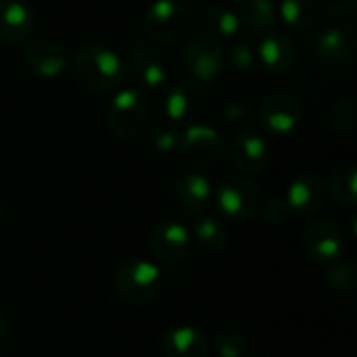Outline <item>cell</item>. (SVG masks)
<instances>
[{
  "label": "cell",
  "mask_w": 357,
  "mask_h": 357,
  "mask_svg": "<svg viewBox=\"0 0 357 357\" xmlns=\"http://www.w3.org/2000/svg\"><path fill=\"white\" fill-rule=\"evenodd\" d=\"M126 52L130 59V67L138 86L146 92L161 88L167 82V63L163 54L142 38H130L126 44Z\"/></svg>",
  "instance_id": "ba28073f"
},
{
  "label": "cell",
  "mask_w": 357,
  "mask_h": 357,
  "mask_svg": "<svg viewBox=\"0 0 357 357\" xmlns=\"http://www.w3.org/2000/svg\"><path fill=\"white\" fill-rule=\"evenodd\" d=\"M259 213H261V218H264L268 224L280 226V224H284L287 218L291 215V209H289V205H287L284 199H270V201H266V203L261 205Z\"/></svg>",
  "instance_id": "1f68e13d"
},
{
  "label": "cell",
  "mask_w": 357,
  "mask_h": 357,
  "mask_svg": "<svg viewBox=\"0 0 357 357\" xmlns=\"http://www.w3.org/2000/svg\"><path fill=\"white\" fill-rule=\"evenodd\" d=\"M280 15L295 31H305L316 23V6L312 0H282Z\"/></svg>",
  "instance_id": "484cf974"
},
{
  "label": "cell",
  "mask_w": 357,
  "mask_h": 357,
  "mask_svg": "<svg viewBox=\"0 0 357 357\" xmlns=\"http://www.w3.org/2000/svg\"><path fill=\"white\" fill-rule=\"evenodd\" d=\"M192 25L190 10L178 0H157L144 13L142 27L157 44H174L182 40Z\"/></svg>",
  "instance_id": "277c9868"
},
{
  "label": "cell",
  "mask_w": 357,
  "mask_h": 357,
  "mask_svg": "<svg viewBox=\"0 0 357 357\" xmlns=\"http://www.w3.org/2000/svg\"><path fill=\"white\" fill-rule=\"evenodd\" d=\"M182 63L197 82H213L224 71V48L218 40L201 33L188 40L182 50Z\"/></svg>",
  "instance_id": "9c48e42d"
},
{
  "label": "cell",
  "mask_w": 357,
  "mask_h": 357,
  "mask_svg": "<svg viewBox=\"0 0 357 357\" xmlns=\"http://www.w3.org/2000/svg\"><path fill=\"white\" fill-rule=\"evenodd\" d=\"M157 349L163 357H209L211 341L199 328L180 324L161 333Z\"/></svg>",
  "instance_id": "9a60e30c"
},
{
  "label": "cell",
  "mask_w": 357,
  "mask_h": 357,
  "mask_svg": "<svg viewBox=\"0 0 357 357\" xmlns=\"http://www.w3.org/2000/svg\"><path fill=\"white\" fill-rule=\"evenodd\" d=\"M190 249V232L176 220H163L153 226L149 234V251L157 261L176 264L186 257Z\"/></svg>",
  "instance_id": "4fadbf2b"
},
{
  "label": "cell",
  "mask_w": 357,
  "mask_h": 357,
  "mask_svg": "<svg viewBox=\"0 0 357 357\" xmlns=\"http://www.w3.org/2000/svg\"><path fill=\"white\" fill-rule=\"evenodd\" d=\"M259 63L272 73H289L297 65V44L287 31H266L259 48Z\"/></svg>",
  "instance_id": "ac0fdd59"
},
{
  "label": "cell",
  "mask_w": 357,
  "mask_h": 357,
  "mask_svg": "<svg viewBox=\"0 0 357 357\" xmlns=\"http://www.w3.org/2000/svg\"><path fill=\"white\" fill-rule=\"evenodd\" d=\"M163 287V274L155 261L149 259H128L113 274L115 295L128 305H149L153 303Z\"/></svg>",
  "instance_id": "7a4b0ae2"
},
{
  "label": "cell",
  "mask_w": 357,
  "mask_h": 357,
  "mask_svg": "<svg viewBox=\"0 0 357 357\" xmlns=\"http://www.w3.org/2000/svg\"><path fill=\"white\" fill-rule=\"evenodd\" d=\"M4 337H6V314L0 307V343L4 341Z\"/></svg>",
  "instance_id": "836d02e7"
},
{
  "label": "cell",
  "mask_w": 357,
  "mask_h": 357,
  "mask_svg": "<svg viewBox=\"0 0 357 357\" xmlns=\"http://www.w3.org/2000/svg\"><path fill=\"white\" fill-rule=\"evenodd\" d=\"M23 61L25 65L40 77H56L67 69L69 56L63 44L40 38L31 40L23 48Z\"/></svg>",
  "instance_id": "2e32d148"
},
{
  "label": "cell",
  "mask_w": 357,
  "mask_h": 357,
  "mask_svg": "<svg viewBox=\"0 0 357 357\" xmlns=\"http://www.w3.org/2000/svg\"><path fill=\"white\" fill-rule=\"evenodd\" d=\"M224 117L230 123H245L253 117V105L245 96H234L224 105Z\"/></svg>",
  "instance_id": "4dcf8cb0"
},
{
  "label": "cell",
  "mask_w": 357,
  "mask_h": 357,
  "mask_svg": "<svg viewBox=\"0 0 357 357\" xmlns=\"http://www.w3.org/2000/svg\"><path fill=\"white\" fill-rule=\"evenodd\" d=\"M73 75L77 84L90 92L102 94L119 88L126 79L121 56L102 44H86L75 52Z\"/></svg>",
  "instance_id": "6da1fadb"
},
{
  "label": "cell",
  "mask_w": 357,
  "mask_h": 357,
  "mask_svg": "<svg viewBox=\"0 0 357 357\" xmlns=\"http://www.w3.org/2000/svg\"><path fill=\"white\" fill-rule=\"evenodd\" d=\"M356 31L322 27L314 31L310 40V54L316 65L324 69H341L347 67L356 56Z\"/></svg>",
  "instance_id": "52a82bcc"
},
{
  "label": "cell",
  "mask_w": 357,
  "mask_h": 357,
  "mask_svg": "<svg viewBox=\"0 0 357 357\" xmlns=\"http://www.w3.org/2000/svg\"><path fill=\"white\" fill-rule=\"evenodd\" d=\"M326 195L328 190H326L324 178L316 172H305L289 184L284 201L293 213L301 218H310V215H316L324 207Z\"/></svg>",
  "instance_id": "5bb4252c"
},
{
  "label": "cell",
  "mask_w": 357,
  "mask_h": 357,
  "mask_svg": "<svg viewBox=\"0 0 357 357\" xmlns=\"http://www.w3.org/2000/svg\"><path fill=\"white\" fill-rule=\"evenodd\" d=\"M0 220H2V205H0Z\"/></svg>",
  "instance_id": "e575fe53"
},
{
  "label": "cell",
  "mask_w": 357,
  "mask_h": 357,
  "mask_svg": "<svg viewBox=\"0 0 357 357\" xmlns=\"http://www.w3.org/2000/svg\"><path fill=\"white\" fill-rule=\"evenodd\" d=\"M180 138H182V134L178 132V128L172 126V123H167V121L153 123L149 128V132H146V144H149V149L155 151V153H161V155H167V153L178 151Z\"/></svg>",
  "instance_id": "4316f807"
},
{
  "label": "cell",
  "mask_w": 357,
  "mask_h": 357,
  "mask_svg": "<svg viewBox=\"0 0 357 357\" xmlns=\"http://www.w3.org/2000/svg\"><path fill=\"white\" fill-rule=\"evenodd\" d=\"M234 15L247 33H266L276 21V6L272 0H238Z\"/></svg>",
  "instance_id": "44dd1931"
},
{
  "label": "cell",
  "mask_w": 357,
  "mask_h": 357,
  "mask_svg": "<svg viewBox=\"0 0 357 357\" xmlns=\"http://www.w3.org/2000/svg\"><path fill=\"white\" fill-rule=\"evenodd\" d=\"M36 23L27 0H0V44L17 46L31 33Z\"/></svg>",
  "instance_id": "d6986e66"
},
{
  "label": "cell",
  "mask_w": 357,
  "mask_h": 357,
  "mask_svg": "<svg viewBox=\"0 0 357 357\" xmlns=\"http://www.w3.org/2000/svg\"><path fill=\"white\" fill-rule=\"evenodd\" d=\"M326 280L328 284L341 293V295H349L354 293L357 287V268L354 261H345V259H339L335 264L328 266V274H326Z\"/></svg>",
  "instance_id": "83f0119b"
},
{
  "label": "cell",
  "mask_w": 357,
  "mask_h": 357,
  "mask_svg": "<svg viewBox=\"0 0 357 357\" xmlns=\"http://www.w3.org/2000/svg\"><path fill=\"white\" fill-rule=\"evenodd\" d=\"M230 155L243 174H259L270 161V146L257 130H243L234 136Z\"/></svg>",
  "instance_id": "ffe728a7"
},
{
  "label": "cell",
  "mask_w": 357,
  "mask_h": 357,
  "mask_svg": "<svg viewBox=\"0 0 357 357\" xmlns=\"http://www.w3.org/2000/svg\"><path fill=\"white\" fill-rule=\"evenodd\" d=\"M209 107L207 90L197 79H182L172 86L165 98V115L174 123H195Z\"/></svg>",
  "instance_id": "8fae6325"
},
{
  "label": "cell",
  "mask_w": 357,
  "mask_h": 357,
  "mask_svg": "<svg viewBox=\"0 0 357 357\" xmlns=\"http://www.w3.org/2000/svg\"><path fill=\"white\" fill-rule=\"evenodd\" d=\"M213 347L218 357H247L249 354V343L241 333L234 331H224L213 339Z\"/></svg>",
  "instance_id": "f546056e"
},
{
  "label": "cell",
  "mask_w": 357,
  "mask_h": 357,
  "mask_svg": "<svg viewBox=\"0 0 357 357\" xmlns=\"http://www.w3.org/2000/svg\"><path fill=\"white\" fill-rule=\"evenodd\" d=\"M255 59H257L255 48H253L249 42H238V44H234L232 50H230V65H232L234 69L249 71V69L255 65Z\"/></svg>",
  "instance_id": "d6a6232c"
},
{
  "label": "cell",
  "mask_w": 357,
  "mask_h": 357,
  "mask_svg": "<svg viewBox=\"0 0 357 357\" xmlns=\"http://www.w3.org/2000/svg\"><path fill=\"white\" fill-rule=\"evenodd\" d=\"M303 119V107L291 92H274L259 107V121L264 130L276 136L293 134Z\"/></svg>",
  "instance_id": "7c38bea8"
},
{
  "label": "cell",
  "mask_w": 357,
  "mask_h": 357,
  "mask_svg": "<svg viewBox=\"0 0 357 357\" xmlns=\"http://www.w3.org/2000/svg\"><path fill=\"white\" fill-rule=\"evenodd\" d=\"M213 195L211 180L201 172H184L172 180V197L188 215L205 211Z\"/></svg>",
  "instance_id": "e0dca14e"
},
{
  "label": "cell",
  "mask_w": 357,
  "mask_h": 357,
  "mask_svg": "<svg viewBox=\"0 0 357 357\" xmlns=\"http://www.w3.org/2000/svg\"><path fill=\"white\" fill-rule=\"evenodd\" d=\"M326 190L331 197L343 205V207H354L357 203V165L354 161H343L339 163L326 182Z\"/></svg>",
  "instance_id": "603a6c76"
},
{
  "label": "cell",
  "mask_w": 357,
  "mask_h": 357,
  "mask_svg": "<svg viewBox=\"0 0 357 357\" xmlns=\"http://www.w3.org/2000/svg\"><path fill=\"white\" fill-rule=\"evenodd\" d=\"M324 27L356 31L357 29V4L356 0H335L322 8Z\"/></svg>",
  "instance_id": "d4e9b609"
},
{
  "label": "cell",
  "mask_w": 357,
  "mask_h": 357,
  "mask_svg": "<svg viewBox=\"0 0 357 357\" xmlns=\"http://www.w3.org/2000/svg\"><path fill=\"white\" fill-rule=\"evenodd\" d=\"M195 247L205 255H215L226 247L228 232L226 226L215 218H199L188 230Z\"/></svg>",
  "instance_id": "7402d4cb"
},
{
  "label": "cell",
  "mask_w": 357,
  "mask_h": 357,
  "mask_svg": "<svg viewBox=\"0 0 357 357\" xmlns=\"http://www.w3.org/2000/svg\"><path fill=\"white\" fill-rule=\"evenodd\" d=\"M146 115L149 107L144 94L136 88H126L117 92L115 98L111 100L107 109V123L117 138L132 140L144 130Z\"/></svg>",
  "instance_id": "5b68a950"
},
{
  "label": "cell",
  "mask_w": 357,
  "mask_h": 357,
  "mask_svg": "<svg viewBox=\"0 0 357 357\" xmlns=\"http://www.w3.org/2000/svg\"><path fill=\"white\" fill-rule=\"evenodd\" d=\"M215 203L220 213L230 222H249L253 220L261 205L264 192L257 182L247 176H230L215 190Z\"/></svg>",
  "instance_id": "3957f363"
},
{
  "label": "cell",
  "mask_w": 357,
  "mask_h": 357,
  "mask_svg": "<svg viewBox=\"0 0 357 357\" xmlns=\"http://www.w3.org/2000/svg\"><path fill=\"white\" fill-rule=\"evenodd\" d=\"M303 247L314 264L331 266L343 257L345 234L333 220H316L303 232Z\"/></svg>",
  "instance_id": "30bf717a"
},
{
  "label": "cell",
  "mask_w": 357,
  "mask_h": 357,
  "mask_svg": "<svg viewBox=\"0 0 357 357\" xmlns=\"http://www.w3.org/2000/svg\"><path fill=\"white\" fill-rule=\"evenodd\" d=\"M356 113L357 111L354 98H351V96H341V98L335 102L333 111H331L333 130H335L337 134H343V136L351 134V132L356 130Z\"/></svg>",
  "instance_id": "f1b7e54d"
},
{
  "label": "cell",
  "mask_w": 357,
  "mask_h": 357,
  "mask_svg": "<svg viewBox=\"0 0 357 357\" xmlns=\"http://www.w3.org/2000/svg\"><path fill=\"white\" fill-rule=\"evenodd\" d=\"M201 29H203L205 36L220 42L222 38L236 36L241 25H238V19H236L234 10L224 8V6H211L201 17Z\"/></svg>",
  "instance_id": "cb8c5ba5"
},
{
  "label": "cell",
  "mask_w": 357,
  "mask_h": 357,
  "mask_svg": "<svg viewBox=\"0 0 357 357\" xmlns=\"http://www.w3.org/2000/svg\"><path fill=\"white\" fill-rule=\"evenodd\" d=\"M178 151L184 157V161L190 165L213 167L226 157L228 146L218 130L201 123H190L180 138Z\"/></svg>",
  "instance_id": "8992f818"
}]
</instances>
